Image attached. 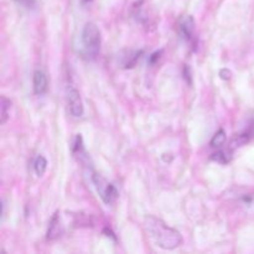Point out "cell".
I'll return each instance as SVG.
<instances>
[{"instance_id": "cell-1", "label": "cell", "mask_w": 254, "mask_h": 254, "mask_svg": "<svg viewBox=\"0 0 254 254\" xmlns=\"http://www.w3.org/2000/svg\"><path fill=\"white\" fill-rule=\"evenodd\" d=\"M144 225H145V230L149 237L153 240V242L158 247L166 251H171L183 245V237H181L180 233L174 228L169 227L160 218L148 216L145 218Z\"/></svg>"}, {"instance_id": "cell-2", "label": "cell", "mask_w": 254, "mask_h": 254, "mask_svg": "<svg viewBox=\"0 0 254 254\" xmlns=\"http://www.w3.org/2000/svg\"><path fill=\"white\" fill-rule=\"evenodd\" d=\"M82 42L86 52L91 56L98 54L101 47V31L94 22H87L82 31Z\"/></svg>"}, {"instance_id": "cell-3", "label": "cell", "mask_w": 254, "mask_h": 254, "mask_svg": "<svg viewBox=\"0 0 254 254\" xmlns=\"http://www.w3.org/2000/svg\"><path fill=\"white\" fill-rule=\"evenodd\" d=\"M92 180H93L94 186H96L97 189V192L99 193V196H101V198L103 200V202L106 203V205H112V203L117 200V197H118V191L114 188L113 184L108 183V181H107L103 176L99 175V174H94Z\"/></svg>"}, {"instance_id": "cell-4", "label": "cell", "mask_w": 254, "mask_h": 254, "mask_svg": "<svg viewBox=\"0 0 254 254\" xmlns=\"http://www.w3.org/2000/svg\"><path fill=\"white\" fill-rule=\"evenodd\" d=\"M68 106L72 116L76 117V118L83 116V103H82L81 94H79V92L77 89H71L68 92Z\"/></svg>"}, {"instance_id": "cell-5", "label": "cell", "mask_w": 254, "mask_h": 254, "mask_svg": "<svg viewBox=\"0 0 254 254\" xmlns=\"http://www.w3.org/2000/svg\"><path fill=\"white\" fill-rule=\"evenodd\" d=\"M62 232H64V227H62L61 217L60 213L56 212L52 216L51 221H50L49 231H47V241H55L59 237H61Z\"/></svg>"}, {"instance_id": "cell-6", "label": "cell", "mask_w": 254, "mask_h": 254, "mask_svg": "<svg viewBox=\"0 0 254 254\" xmlns=\"http://www.w3.org/2000/svg\"><path fill=\"white\" fill-rule=\"evenodd\" d=\"M179 29H180L181 35L186 40H190L192 37L193 30H195V20L191 15H184L179 20Z\"/></svg>"}, {"instance_id": "cell-7", "label": "cell", "mask_w": 254, "mask_h": 254, "mask_svg": "<svg viewBox=\"0 0 254 254\" xmlns=\"http://www.w3.org/2000/svg\"><path fill=\"white\" fill-rule=\"evenodd\" d=\"M47 89V77L44 72L35 71L34 73V92L36 94L45 93Z\"/></svg>"}, {"instance_id": "cell-8", "label": "cell", "mask_w": 254, "mask_h": 254, "mask_svg": "<svg viewBox=\"0 0 254 254\" xmlns=\"http://www.w3.org/2000/svg\"><path fill=\"white\" fill-rule=\"evenodd\" d=\"M251 136H252V131H246V133L238 134L235 138L231 140L230 143V150H233V149L242 148L245 146L248 141L251 140Z\"/></svg>"}, {"instance_id": "cell-9", "label": "cell", "mask_w": 254, "mask_h": 254, "mask_svg": "<svg viewBox=\"0 0 254 254\" xmlns=\"http://www.w3.org/2000/svg\"><path fill=\"white\" fill-rule=\"evenodd\" d=\"M10 107H11V102L7 98H5V97H1V101H0V109H1V113H0V124L6 123L7 118H9Z\"/></svg>"}, {"instance_id": "cell-10", "label": "cell", "mask_w": 254, "mask_h": 254, "mask_svg": "<svg viewBox=\"0 0 254 254\" xmlns=\"http://www.w3.org/2000/svg\"><path fill=\"white\" fill-rule=\"evenodd\" d=\"M226 139H227V136H226L225 130H223V129H220V130L213 135L212 140H211V146H212V148H221V146L225 145Z\"/></svg>"}, {"instance_id": "cell-11", "label": "cell", "mask_w": 254, "mask_h": 254, "mask_svg": "<svg viewBox=\"0 0 254 254\" xmlns=\"http://www.w3.org/2000/svg\"><path fill=\"white\" fill-rule=\"evenodd\" d=\"M34 168H35V173H36V175L39 176V178H41V176L45 174V171H46V168H47L46 159L41 155L37 156V159L35 160Z\"/></svg>"}, {"instance_id": "cell-12", "label": "cell", "mask_w": 254, "mask_h": 254, "mask_svg": "<svg viewBox=\"0 0 254 254\" xmlns=\"http://www.w3.org/2000/svg\"><path fill=\"white\" fill-rule=\"evenodd\" d=\"M211 160L216 161V163H220V164H227L228 161L231 160V156L227 151L220 150V151H217V153L212 154V156H211Z\"/></svg>"}, {"instance_id": "cell-13", "label": "cell", "mask_w": 254, "mask_h": 254, "mask_svg": "<svg viewBox=\"0 0 254 254\" xmlns=\"http://www.w3.org/2000/svg\"><path fill=\"white\" fill-rule=\"evenodd\" d=\"M17 4L22 5V6L27 7V9H32L36 5V0H15Z\"/></svg>"}, {"instance_id": "cell-14", "label": "cell", "mask_w": 254, "mask_h": 254, "mask_svg": "<svg viewBox=\"0 0 254 254\" xmlns=\"http://www.w3.org/2000/svg\"><path fill=\"white\" fill-rule=\"evenodd\" d=\"M184 74H185V79L188 81L189 84H192V77H191V68L188 66V64H185V67H184Z\"/></svg>"}, {"instance_id": "cell-15", "label": "cell", "mask_w": 254, "mask_h": 254, "mask_svg": "<svg viewBox=\"0 0 254 254\" xmlns=\"http://www.w3.org/2000/svg\"><path fill=\"white\" fill-rule=\"evenodd\" d=\"M220 76H221V78L225 79V81H228V79L232 77V72L227 68H223L220 71Z\"/></svg>"}, {"instance_id": "cell-16", "label": "cell", "mask_w": 254, "mask_h": 254, "mask_svg": "<svg viewBox=\"0 0 254 254\" xmlns=\"http://www.w3.org/2000/svg\"><path fill=\"white\" fill-rule=\"evenodd\" d=\"M160 55H161V51H158V52H155V54L151 55L150 60H149V62H150V64H155V62L158 61L159 59H160Z\"/></svg>"}, {"instance_id": "cell-17", "label": "cell", "mask_w": 254, "mask_h": 254, "mask_svg": "<svg viewBox=\"0 0 254 254\" xmlns=\"http://www.w3.org/2000/svg\"><path fill=\"white\" fill-rule=\"evenodd\" d=\"M84 1H86V2H87V1H91V0H84Z\"/></svg>"}]
</instances>
